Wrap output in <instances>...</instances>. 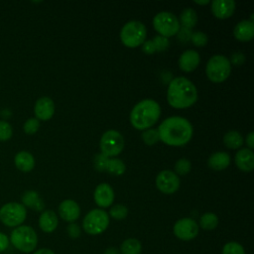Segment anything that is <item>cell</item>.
I'll return each mask as SVG.
<instances>
[{
    "label": "cell",
    "instance_id": "1",
    "mask_svg": "<svg viewBox=\"0 0 254 254\" xmlns=\"http://www.w3.org/2000/svg\"><path fill=\"white\" fill-rule=\"evenodd\" d=\"M157 130L160 140L166 145L174 147L189 143L193 132L190 122L181 116H172L165 119Z\"/></svg>",
    "mask_w": 254,
    "mask_h": 254
},
{
    "label": "cell",
    "instance_id": "2",
    "mask_svg": "<svg viewBox=\"0 0 254 254\" xmlns=\"http://www.w3.org/2000/svg\"><path fill=\"white\" fill-rule=\"evenodd\" d=\"M167 100L172 107L177 109L190 107L197 100L196 87L187 77H175L169 84Z\"/></svg>",
    "mask_w": 254,
    "mask_h": 254
},
{
    "label": "cell",
    "instance_id": "3",
    "mask_svg": "<svg viewBox=\"0 0 254 254\" xmlns=\"http://www.w3.org/2000/svg\"><path fill=\"white\" fill-rule=\"evenodd\" d=\"M161 107L153 99H143L138 102L130 113V122L137 130L150 129L159 119Z\"/></svg>",
    "mask_w": 254,
    "mask_h": 254
},
{
    "label": "cell",
    "instance_id": "4",
    "mask_svg": "<svg viewBox=\"0 0 254 254\" xmlns=\"http://www.w3.org/2000/svg\"><path fill=\"white\" fill-rule=\"evenodd\" d=\"M10 242L21 252H33L38 244V236L34 228L29 225L15 227L10 235Z\"/></svg>",
    "mask_w": 254,
    "mask_h": 254
},
{
    "label": "cell",
    "instance_id": "5",
    "mask_svg": "<svg viewBox=\"0 0 254 254\" xmlns=\"http://www.w3.org/2000/svg\"><path fill=\"white\" fill-rule=\"evenodd\" d=\"M147 30L143 23L139 21H130L126 23L120 32L122 44L127 48H137L146 41Z\"/></svg>",
    "mask_w": 254,
    "mask_h": 254
},
{
    "label": "cell",
    "instance_id": "6",
    "mask_svg": "<svg viewBox=\"0 0 254 254\" xmlns=\"http://www.w3.org/2000/svg\"><path fill=\"white\" fill-rule=\"evenodd\" d=\"M205 72L208 79L212 82H222L230 75L231 64L229 60L222 55L212 56L205 67Z\"/></svg>",
    "mask_w": 254,
    "mask_h": 254
},
{
    "label": "cell",
    "instance_id": "7",
    "mask_svg": "<svg viewBox=\"0 0 254 254\" xmlns=\"http://www.w3.org/2000/svg\"><path fill=\"white\" fill-rule=\"evenodd\" d=\"M109 225V215L101 208L90 210L82 220L83 230L90 235H97L106 230Z\"/></svg>",
    "mask_w": 254,
    "mask_h": 254
},
{
    "label": "cell",
    "instance_id": "8",
    "mask_svg": "<svg viewBox=\"0 0 254 254\" xmlns=\"http://www.w3.org/2000/svg\"><path fill=\"white\" fill-rule=\"evenodd\" d=\"M26 207L19 202H8L0 208V220L9 227L20 226L26 219Z\"/></svg>",
    "mask_w": 254,
    "mask_h": 254
},
{
    "label": "cell",
    "instance_id": "9",
    "mask_svg": "<svg viewBox=\"0 0 254 254\" xmlns=\"http://www.w3.org/2000/svg\"><path fill=\"white\" fill-rule=\"evenodd\" d=\"M99 146L101 154L105 157H116L124 148V138L118 131L108 130L102 134Z\"/></svg>",
    "mask_w": 254,
    "mask_h": 254
},
{
    "label": "cell",
    "instance_id": "10",
    "mask_svg": "<svg viewBox=\"0 0 254 254\" xmlns=\"http://www.w3.org/2000/svg\"><path fill=\"white\" fill-rule=\"evenodd\" d=\"M153 26L160 36L169 38L178 34L180 30L179 19L170 12H160L153 19Z\"/></svg>",
    "mask_w": 254,
    "mask_h": 254
},
{
    "label": "cell",
    "instance_id": "11",
    "mask_svg": "<svg viewBox=\"0 0 254 254\" xmlns=\"http://www.w3.org/2000/svg\"><path fill=\"white\" fill-rule=\"evenodd\" d=\"M176 237L183 241H189L195 238L198 234V224L195 220L190 217L179 219L173 227Z\"/></svg>",
    "mask_w": 254,
    "mask_h": 254
},
{
    "label": "cell",
    "instance_id": "12",
    "mask_svg": "<svg viewBox=\"0 0 254 254\" xmlns=\"http://www.w3.org/2000/svg\"><path fill=\"white\" fill-rule=\"evenodd\" d=\"M156 186L161 192L171 194L179 190L180 179L176 173L169 170H165L157 175Z\"/></svg>",
    "mask_w": 254,
    "mask_h": 254
},
{
    "label": "cell",
    "instance_id": "13",
    "mask_svg": "<svg viewBox=\"0 0 254 254\" xmlns=\"http://www.w3.org/2000/svg\"><path fill=\"white\" fill-rule=\"evenodd\" d=\"M93 198L95 203L102 208L108 207L113 203L114 191L110 185L106 183L99 184L93 193Z\"/></svg>",
    "mask_w": 254,
    "mask_h": 254
},
{
    "label": "cell",
    "instance_id": "14",
    "mask_svg": "<svg viewBox=\"0 0 254 254\" xmlns=\"http://www.w3.org/2000/svg\"><path fill=\"white\" fill-rule=\"evenodd\" d=\"M34 113L38 120L47 121L51 119L55 113V103L47 96L39 98L34 107Z\"/></svg>",
    "mask_w": 254,
    "mask_h": 254
},
{
    "label": "cell",
    "instance_id": "15",
    "mask_svg": "<svg viewBox=\"0 0 254 254\" xmlns=\"http://www.w3.org/2000/svg\"><path fill=\"white\" fill-rule=\"evenodd\" d=\"M59 214L62 219L71 223L80 215L79 205L72 199H64L59 205Z\"/></svg>",
    "mask_w": 254,
    "mask_h": 254
},
{
    "label": "cell",
    "instance_id": "16",
    "mask_svg": "<svg viewBox=\"0 0 254 254\" xmlns=\"http://www.w3.org/2000/svg\"><path fill=\"white\" fill-rule=\"evenodd\" d=\"M211 12L217 19H227L232 16L235 10L233 0H214L210 2Z\"/></svg>",
    "mask_w": 254,
    "mask_h": 254
},
{
    "label": "cell",
    "instance_id": "17",
    "mask_svg": "<svg viewBox=\"0 0 254 254\" xmlns=\"http://www.w3.org/2000/svg\"><path fill=\"white\" fill-rule=\"evenodd\" d=\"M200 58L196 51L188 50L184 52L179 59V66L185 72L193 71L199 64Z\"/></svg>",
    "mask_w": 254,
    "mask_h": 254
},
{
    "label": "cell",
    "instance_id": "18",
    "mask_svg": "<svg viewBox=\"0 0 254 254\" xmlns=\"http://www.w3.org/2000/svg\"><path fill=\"white\" fill-rule=\"evenodd\" d=\"M235 164L243 172H251L254 169V154L250 149H241L235 155Z\"/></svg>",
    "mask_w": 254,
    "mask_h": 254
},
{
    "label": "cell",
    "instance_id": "19",
    "mask_svg": "<svg viewBox=\"0 0 254 254\" xmlns=\"http://www.w3.org/2000/svg\"><path fill=\"white\" fill-rule=\"evenodd\" d=\"M234 37L240 42H249L254 37V24L253 21L243 20L239 22L234 30H233Z\"/></svg>",
    "mask_w": 254,
    "mask_h": 254
},
{
    "label": "cell",
    "instance_id": "20",
    "mask_svg": "<svg viewBox=\"0 0 254 254\" xmlns=\"http://www.w3.org/2000/svg\"><path fill=\"white\" fill-rule=\"evenodd\" d=\"M59 219L55 211L53 210H45L39 217V226L40 228L46 232L51 233L58 227Z\"/></svg>",
    "mask_w": 254,
    "mask_h": 254
},
{
    "label": "cell",
    "instance_id": "21",
    "mask_svg": "<svg viewBox=\"0 0 254 254\" xmlns=\"http://www.w3.org/2000/svg\"><path fill=\"white\" fill-rule=\"evenodd\" d=\"M15 165L17 169L22 172H30L34 169L35 159L33 155L27 151H21L16 154L14 158Z\"/></svg>",
    "mask_w": 254,
    "mask_h": 254
},
{
    "label": "cell",
    "instance_id": "22",
    "mask_svg": "<svg viewBox=\"0 0 254 254\" xmlns=\"http://www.w3.org/2000/svg\"><path fill=\"white\" fill-rule=\"evenodd\" d=\"M208 167L214 171H222L230 164V156L225 152H216L208 159Z\"/></svg>",
    "mask_w": 254,
    "mask_h": 254
},
{
    "label": "cell",
    "instance_id": "23",
    "mask_svg": "<svg viewBox=\"0 0 254 254\" xmlns=\"http://www.w3.org/2000/svg\"><path fill=\"white\" fill-rule=\"evenodd\" d=\"M22 201L24 206H28L34 210L40 211L43 210L45 207V203L40 197L39 193L35 190H27L22 195Z\"/></svg>",
    "mask_w": 254,
    "mask_h": 254
},
{
    "label": "cell",
    "instance_id": "24",
    "mask_svg": "<svg viewBox=\"0 0 254 254\" xmlns=\"http://www.w3.org/2000/svg\"><path fill=\"white\" fill-rule=\"evenodd\" d=\"M126 166L123 161L114 158H107L104 164L103 172H107L114 176H121L125 173Z\"/></svg>",
    "mask_w": 254,
    "mask_h": 254
},
{
    "label": "cell",
    "instance_id": "25",
    "mask_svg": "<svg viewBox=\"0 0 254 254\" xmlns=\"http://www.w3.org/2000/svg\"><path fill=\"white\" fill-rule=\"evenodd\" d=\"M180 25L184 28L191 30L197 23L196 12L191 8H186L182 11L180 16Z\"/></svg>",
    "mask_w": 254,
    "mask_h": 254
},
{
    "label": "cell",
    "instance_id": "26",
    "mask_svg": "<svg viewBox=\"0 0 254 254\" xmlns=\"http://www.w3.org/2000/svg\"><path fill=\"white\" fill-rule=\"evenodd\" d=\"M243 137L237 131H228L223 136V143L228 149H238L243 145Z\"/></svg>",
    "mask_w": 254,
    "mask_h": 254
},
{
    "label": "cell",
    "instance_id": "27",
    "mask_svg": "<svg viewBox=\"0 0 254 254\" xmlns=\"http://www.w3.org/2000/svg\"><path fill=\"white\" fill-rule=\"evenodd\" d=\"M141 250V242L135 238H128L124 240L120 246L121 254H140Z\"/></svg>",
    "mask_w": 254,
    "mask_h": 254
},
{
    "label": "cell",
    "instance_id": "28",
    "mask_svg": "<svg viewBox=\"0 0 254 254\" xmlns=\"http://www.w3.org/2000/svg\"><path fill=\"white\" fill-rule=\"evenodd\" d=\"M218 225V217L213 212H205L199 218V226L204 230H212Z\"/></svg>",
    "mask_w": 254,
    "mask_h": 254
},
{
    "label": "cell",
    "instance_id": "29",
    "mask_svg": "<svg viewBox=\"0 0 254 254\" xmlns=\"http://www.w3.org/2000/svg\"><path fill=\"white\" fill-rule=\"evenodd\" d=\"M142 140L148 146L155 145L160 140L158 130L157 129H153V128L144 130L143 133H142Z\"/></svg>",
    "mask_w": 254,
    "mask_h": 254
},
{
    "label": "cell",
    "instance_id": "30",
    "mask_svg": "<svg viewBox=\"0 0 254 254\" xmlns=\"http://www.w3.org/2000/svg\"><path fill=\"white\" fill-rule=\"evenodd\" d=\"M127 214H128V208L125 205L115 204L110 208L108 215H110L112 218L116 220H122L127 216Z\"/></svg>",
    "mask_w": 254,
    "mask_h": 254
},
{
    "label": "cell",
    "instance_id": "31",
    "mask_svg": "<svg viewBox=\"0 0 254 254\" xmlns=\"http://www.w3.org/2000/svg\"><path fill=\"white\" fill-rule=\"evenodd\" d=\"M222 254H245L243 246L235 241H230L224 244Z\"/></svg>",
    "mask_w": 254,
    "mask_h": 254
},
{
    "label": "cell",
    "instance_id": "32",
    "mask_svg": "<svg viewBox=\"0 0 254 254\" xmlns=\"http://www.w3.org/2000/svg\"><path fill=\"white\" fill-rule=\"evenodd\" d=\"M190 169H191L190 162L185 158L179 159L175 164V171L178 175H181V176L187 175L190 171Z\"/></svg>",
    "mask_w": 254,
    "mask_h": 254
},
{
    "label": "cell",
    "instance_id": "33",
    "mask_svg": "<svg viewBox=\"0 0 254 254\" xmlns=\"http://www.w3.org/2000/svg\"><path fill=\"white\" fill-rule=\"evenodd\" d=\"M190 41L195 47H204L207 44V36L201 31H195L191 33Z\"/></svg>",
    "mask_w": 254,
    "mask_h": 254
},
{
    "label": "cell",
    "instance_id": "34",
    "mask_svg": "<svg viewBox=\"0 0 254 254\" xmlns=\"http://www.w3.org/2000/svg\"><path fill=\"white\" fill-rule=\"evenodd\" d=\"M12 126L5 120H0V141H7L12 137Z\"/></svg>",
    "mask_w": 254,
    "mask_h": 254
},
{
    "label": "cell",
    "instance_id": "35",
    "mask_svg": "<svg viewBox=\"0 0 254 254\" xmlns=\"http://www.w3.org/2000/svg\"><path fill=\"white\" fill-rule=\"evenodd\" d=\"M24 131L26 134L28 135H32L35 134L39 128H40V121L35 117L29 118L25 123H24Z\"/></svg>",
    "mask_w": 254,
    "mask_h": 254
},
{
    "label": "cell",
    "instance_id": "36",
    "mask_svg": "<svg viewBox=\"0 0 254 254\" xmlns=\"http://www.w3.org/2000/svg\"><path fill=\"white\" fill-rule=\"evenodd\" d=\"M152 41H153V44L155 46L156 52H163V51L167 50L169 45H170V42H169L168 38L160 36V35L156 36Z\"/></svg>",
    "mask_w": 254,
    "mask_h": 254
},
{
    "label": "cell",
    "instance_id": "37",
    "mask_svg": "<svg viewBox=\"0 0 254 254\" xmlns=\"http://www.w3.org/2000/svg\"><path fill=\"white\" fill-rule=\"evenodd\" d=\"M66 231H67V234L69 237L71 238H77L79 237L80 235V228L79 226L74 223V222H71L67 225V228H66Z\"/></svg>",
    "mask_w": 254,
    "mask_h": 254
},
{
    "label": "cell",
    "instance_id": "38",
    "mask_svg": "<svg viewBox=\"0 0 254 254\" xmlns=\"http://www.w3.org/2000/svg\"><path fill=\"white\" fill-rule=\"evenodd\" d=\"M178 38L182 41V42H188L190 40V36H191V30L187 29V28H180L179 32H178Z\"/></svg>",
    "mask_w": 254,
    "mask_h": 254
},
{
    "label": "cell",
    "instance_id": "39",
    "mask_svg": "<svg viewBox=\"0 0 254 254\" xmlns=\"http://www.w3.org/2000/svg\"><path fill=\"white\" fill-rule=\"evenodd\" d=\"M142 51L147 54V55H153L154 53H156V49L155 46L153 44L152 40H147L142 44Z\"/></svg>",
    "mask_w": 254,
    "mask_h": 254
},
{
    "label": "cell",
    "instance_id": "40",
    "mask_svg": "<svg viewBox=\"0 0 254 254\" xmlns=\"http://www.w3.org/2000/svg\"><path fill=\"white\" fill-rule=\"evenodd\" d=\"M244 60H245L244 55H243L242 53H240V52H237V53H234V54L232 55L231 60H230L229 62H231V63H232L233 64H235V65H240V64H243Z\"/></svg>",
    "mask_w": 254,
    "mask_h": 254
},
{
    "label": "cell",
    "instance_id": "41",
    "mask_svg": "<svg viewBox=\"0 0 254 254\" xmlns=\"http://www.w3.org/2000/svg\"><path fill=\"white\" fill-rule=\"evenodd\" d=\"M9 238L6 234H4L3 232H0V253L4 252L8 246H9Z\"/></svg>",
    "mask_w": 254,
    "mask_h": 254
},
{
    "label": "cell",
    "instance_id": "42",
    "mask_svg": "<svg viewBox=\"0 0 254 254\" xmlns=\"http://www.w3.org/2000/svg\"><path fill=\"white\" fill-rule=\"evenodd\" d=\"M246 144L249 147L248 149L252 150L254 148V133L250 132L246 137Z\"/></svg>",
    "mask_w": 254,
    "mask_h": 254
},
{
    "label": "cell",
    "instance_id": "43",
    "mask_svg": "<svg viewBox=\"0 0 254 254\" xmlns=\"http://www.w3.org/2000/svg\"><path fill=\"white\" fill-rule=\"evenodd\" d=\"M103 254H120V252L119 249H117L116 247H108L105 249Z\"/></svg>",
    "mask_w": 254,
    "mask_h": 254
},
{
    "label": "cell",
    "instance_id": "44",
    "mask_svg": "<svg viewBox=\"0 0 254 254\" xmlns=\"http://www.w3.org/2000/svg\"><path fill=\"white\" fill-rule=\"evenodd\" d=\"M33 254H55L53 250L51 249H48V248H42V249H39L37 251H35Z\"/></svg>",
    "mask_w": 254,
    "mask_h": 254
},
{
    "label": "cell",
    "instance_id": "45",
    "mask_svg": "<svg viewBox=\"0 0 254 254\" xmlns=\"http://www.w3.org/2000/svg\"><path fill=\"white\" fill-rule=\"evenodd\" d=\"M195 4H198V5H206L208 3H210L208 0H204V1H194Z\"/></svg>",
    "mask_w": 254,
    "mask_h": 254
}]
</instances>
